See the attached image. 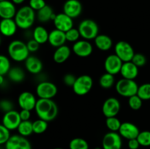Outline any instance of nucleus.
Returning a JSON list of instances; mask_svg holds the SVG:
<instances>
[{"instance_id":"79ce46f5","label":"nucleus","mask_w":150,"mask_h":149,"mask_svg":"<svg viewBox=\"0 0 150 149\" xmlns=\"http://www.w3.org/2000/svg\"><path fill=\"white\" fill-rule=\"evenodd\" d=\"M45 5L46 2L45 0H29V6L35 12H38Z\"/></svg>"},{"instance_id":"39448f33","label":"nucleus","mask_w":150,"mask_h":149,"mask_svg":"<svg viewBox=\"0 0 150 149\" xmlns=\"http://www.w3.org/2000/svg\"><path fill=\"white\" fill-rule=\"evenodd\" d=\"M139 86L135 80L122 78L117 82L115 89L119 95L123 97L129 98L137 94Z\"/></svg>"},{"instance_id":"2eb2a0df","label":"nucleus","mask_w":150,"mask_h":149,"mask_svg":"<svg viewBox=\"0 0 150 149\" xmlns=\"http://www.w3.org/2000/svg\"><path fill=\"white\" fill-rule=\"evenodd\" d=\"M83 11V6L79 0H67L63 4V13L71 18H79Z\"/></svg>"},{"instance_id":"f704fd0d","label":"nucleus","mask_w":150,"mask_h":149,"mask_svg":"<svg viewBox=\"0 0 150 149\" xmlns=\"http://www.w3.org/2000/svg\"><path fill=\"white\" fill-rule=\"evenodd\" d=\"M137 95L143 101L150 100V83H146L139 86Z\"/></svg>"},{"instance_id":"b1692460","label":"nucleus","mask_w":150,"mask_h":149,"mask_svg":"<svg viewBox=\"0 0 150 149\" xmlns=\"http://www.w3.org/2000/svg\"><path fill=\"white\" fill-rule=\"evenodd\" d=\"M71 53L72 49H70V47L66 45H62L56 48L53 55V59L57 64H63L70 58Z\"/></svg>"},{"instance_id":"c03bdc74","label":"nucleus","mask_w":150,"mask_h":149,"mask_svg":"<svg viewBox=\"0 0 150 149\" xmlns=\"http://www.w3.org/2000/svg\"><path fill=\"white\" fill-rule=\"evenodd\" d=\"M26 45H27L28 50H29V52L35 53L39 50L40 45L32 38V39H30L26 42Z\"/></svg>"},{"instance_id":"7ed1b4c3","label":"nucleus","mask_w":150,"mask_h":149,"mask_svg":"<svg viewBox=\"0 0 150 149\" xmlns=\"http://www.w3.org/2000/svg\"><path fill=\"white\" fill-rule=\"evenodd\" d=\"M7 53L9 58L16 62L25 61L30 56L26 43L20 39H14L9 43Z\"/></svg>"},{"instance_id":"864d4df0","label":"nucleus","mask_w":150,"mask_h":149,"mask_svg":"<svg viewBox=\"0 0 150 149\" xmlns=\"http://www.w3.org/2000/svg\"><path fill=\"white\" fill-rule=\"evenodd\" d=\"M96 149H98V148H96Z\"/></svg>"},{"instance_id":"cd10ccee","label":"nucleus","mask_w":150,"mask_h":149,"mask_svg":"<svg viewBox=\"0 0 150 149\" xmlns=\"http://www.w3.org/2000/svg\"><path fill=\"white\" fill-rule=\"evenodd\" d=\"M7 76L10 81L18 83L23 81L25 78V72L22 68L19 67H11L7 73Z\"/></svg>"},{"instance_id":"ddd939ff","label":"nucleus","mask_w":150,"mask_h":149,"mask_svg":"<svg viewBox=\"0 0 150 149\" xmlns=\"http://www.w3.org/2000/svg\"><path fill=\"white\" fill-rule=\"evenodd\" d=\"M4 146L5 149H32L29 140L18 134L10 136Z\"/></svg>"},{"instance_id":"423d86ee","label":"nucleus","mask_w":150,"mask_h":149,"mask_svg":"<svg viewBox=\"0 0 150 149\" xmlns=\"http://www.w3.org/2000/svg\"><path fill=\"white\" fill-rule=\"evenodd\" d=\"M93 84V79L90 75L81 74L77 77L72 89L73 92L78 96H84L92 90Z\"/></svg>"},{"instance_id":"a211bd4d","label":"nucleus","mask_w":150,"mask_h":149,"mask_svg":"<svg viewBox=\"0 0 150 149\" xmlns=\"http://www.w3.org/2000/svg\"><path fill=\"white\" fill-rule=\"evenodd\" d=\"M118 132L122 138L129 140L131 139L137 138L138 135L140 133V130L136 124L126 121V122L122 123Z\"/></svg>"},{"instance_id":"4be33fe9","label":"nucleus","mask_w":150,"mask_h":149,"mask_svg":"<svg viewBox=\"0 0 150 149\" xmlns=\"http://www.w3.org/2000/svg\"><path fill=\"white\" fill-rule=\"evenodd\" d=\"M139 67L135 65L132 61H127L123 63L120 74L122 78L135 80L139 75Z\"/></svg>"},{"instance_id":"8fccbe9b","label":"nucleus","mask_w":150,"mask_h":149,"mask_svg":"<svg viewBox=\"0 0 150 149\" xmlns=\"http://www.w3.org/2000/svg\"><path fill=\"white\" fill-rule=\"evenodd\" d=\"M1 43V34H0V45Z\"/></svg>"},{"instance_id":"f8f14e48","label":"nucleus","mask_w":150,"mask_h":149,"mask_svg":"<svg viewBox=\"0 0 150 149\" xmlns=\"http://www.w3.org/2000/svg\"><path fill=\"white\" fill-rule=\"evenodd\" d=\"M21 121L20 113L16 110H13L4 113L1 118V124L10 131L17 130Z\"/></svg>"},{"instance_id":"09e8293b","label":"nucleus","mask_w":150,"mask_h":149,"mask_svg":"<svg viewBox=\"0 0 150 149\" xmlns=\"http://www.w3.org/2000/svg\"><path fill=\"white\" fill-rule=\"evenodd\" d=\"M4 81H5V80H4V76L0 75V86H1L4 84Z\"/></svg>"},{"instance_id":"6ab92c4d","label":"nucleus","mask_w":150,"mask_h":149,"mask_svg":"<svg viewBox=\"0 0 150 149\" xmlns=\"http://www.w3.org/2000/svg\"><path fill=\"white\" fill-rule=\"evenodd\" d=\"M18 27L14 18L1 19L0 20V34L5 37H11L17 32Z\"/></svg>"},{"instance_id":"c9c22d12","label":"nucleus","mask_w":150,"mask_h":149,"mask_svg":"<svg viewBox=\"0 0 150 149\" xmlns=\"http://www.w3.org/2000/svg\"><path fill=\"white\" fill-rule=\"evenodd\" d=\"M143 100L137 94L128 98V105L133 110H139L142 108Z\"/></svg>"},{"instance_id":"412c9836","label":"nucleus","mask_w":150,"mask_h":149,"mask_svg":"<svg viewBox=\"0 0 150 149\" xmlns=\"http://www.w3.org/2000/svg\"><path fill=\"white\" fill-rule=\"evenodd\" d=\"M25 69L32 74H38L43 68L42 61L35 56H29L24 61Z\"/></svg>"},{"instance_id":"a19ab883","label":"nucleus","mask_w":150,"mask_h":149,"mask_svg":"<svg viewBox=\"0 0 150 149\" xmlns=\"http://www.w3.org/2000/svg\"><path fill=\"white\" fill-rule=\"evenodd\" d=\"M14 110V105L9 99H2L0 100V111H2L4 113Z\"/></svg>"},{"instance_id":"1a4fd4ad","label":"nucleus","mask_w":150,"mask_h":149,"mask_svg":"<svg viewBox=\"0 0 150 149\" xmlns=\"http://www.w3.org/2000/svg\"><path fill=\"white\" fill-rule=\"evenodd\" d=\"M122 137L119 132L108 131L103 136L102 140L103 149H122Z\"/></svg>"},{"instance_id":"5701e85b","label":"nucleus","mask_w":150,"mask_h":149,"mask_svg":"<svg viewBox=\"0 0 150 149\" xmlns=\"http://www.w3.org/2000/svg\"><path fill=\"white\" fill-rule=\"evenodd\" d=\"M67 39H66L65 32H62L57 29L49 32L48 42L54 48H57L62 45H65Z\"/></svg>"},{"instance_id":"f3484780","label":"nucleus","mask_w":150,"mask_h":149,"mask_svg":"<svg viewBox=\"0 0 150 149\" xmlns=\"http://www.w3.org/2000/svg\"><path fill=\"white\" fill-rule=\"evenodd\" d=\"M53 22L55 29L62 32H66L73 28V19L64 13L56 14Z\"/></svg>"},{"instance_id":"ea45409f","label":"nucleus","mask_w":150,"mask_h":149,"mask_svg":"<svg viewBox=\"0 0 150 149\" xmlns=\"http://www.w3.org/2000/svg\"><path fill=\"white\" fill-rule=\"evenodd\" d=\"M131 61L138 67H142L146 64V58L144 54L138 53H135Z\"/></svg>"},{"instance_id":"49530a36","label":"nucleus","mask_w":150,"mask_h":149,"mask_svg":"<svg viewBox=\"0 0 150 149\" xmlns=\"http://www.w3.org/2000/svg\"><path fill=\"white\" fill-rule=\"evenodd\" d=\"M127 145H128V148L130 149H139V148L141 146L136 138L129 140L128 143H127Z\"/></svg>"},{"instance_id":"de8ad7c7","label":"nucleus","mask_w":150,"mask_h":149,"mask_svg":"<svg viewBox=\"0 0 150 149\" xmlns=\"http://www.w3.org/2000/svg\"><path fill=\"white\" fill-rule=\"evenodd\" d=\"M11 1L12 2L14 3L16 5H20V4H23L26 0H11Z\"/></svg>"},{"instance_id":"0eeeda50","label":"nucleus","mask_w":150,"mask_h":149,"mask_svg":"<svg viewBox=\"0 0 150 149\" xmlns=\"http://www.w3.org/2000/svg\"><path fill=\"white\" fill-rule=\"evenodd\" d=\"M114 53L123 61H131L133 56L135 55L134 48L129 42L126 41H119L114 45Z\"/></svg>"},{"instance_id":"20e7f679","label":"nucleus","mask_w":150,"mask_h":149,"mask_svg":"<svg viewBox=\"0 0 150 149\" xmlns=\"http://www.w3.org/2000/svg\"><path fill=\"white\" fill-rule=\"evenodd\" d=\"M80 32L81 37L86 40H92L99 34V26L92 19H84L82 20L78 27Z\"/></svg>"},{"instance_id":"37998d69","label":"nucleus","mask_w":150,"mask_h":149,"mask_svg":"<svg viewBox=\"0 0 150 149\" xmlns=\"http://www.w3.org/2000/svg\"><path fill=\"white\" fill-rule=\"evenodd\" d=\"M77 77L71 73H67L63 77V83L68 87H73Z\"/></svg>"},{"instance_id":"4468645a","label":"nucleus","mask_w":150,"mask_h":149,"mask_svg":"<svg viewBox=\"0 0 150 149\" xmlns=\"http://www.w3.org/2000/svg\"><path fill=\"white\" fill-rule=\"evenodd\" d=\"M123 63L124 62L115 53L108 55L104 61V68L105 72H108L113 75L119 74L122 67Z\"/></svg>"},{"instance_id":"a878e982","label":"nucleus","mask_w":150,"mask_h":149,"mask_svg":"<svg viewBox=\"0 0 150 149\" xmlns=\"http://www.w3.org/2000/svg\"><path fill=\"white\" fill-rule=\"evenodd\" d=\"M95 45L101 51H108L113 47L112 39L106 34H98L94 39Z\"/></svg>"},{"instance_id":"4c0bfd02","label":"nucleus","mask_w":150,"mask_h":149,"mask_svg":"<svg viewBox=\"0 0 150 149\" xmlns=\"http://www.w3.org/2000/svg\"><path fill=\"white\" fill-rule=\"evenodd\" d=\"M65 36L67 42H76L78 40H79L81 37L80 32H79V29H76V28H72L71 29L68 30L67 32H65Z\"/></svg>"},{"instance_id":"c85d7f7f","label":"nucleus","mask_w":150,"mask_h":149,"mask_svg":"<svg viewBox=\"0 0 150 149\" xmlns=\"http://www.w3.org/2000/svg\"><path fill=\"white\" fill-rule=\"evenodd\" d=\"M17 131L18 134L23 136V137H27L30 136L31 134H33V126H32V122L29 120V121H22L21 124H19L18 127L17 129Z\"/></svg>"},{"instance_id":"473e14b6","label":"nucleus","mask_w":150,"mask_h":149,"mask_svg":"<svg viewBox=\"0 0 150 149\" xmlns=\"http://www.w3.org/2000/svg\"><path fill=\"white\" fill-rule=\"evenodd\" d=\"M48 122L44 121V120L38 118L32 122L33 126V131L36 134H41L45 132L47 130L48 127Z\"/></svg>"},{"instance_id":"3c124183","label":"nucleus","mask_w":150,"mask_h":149,"mask_svg":"<svg viewBox=\"0 0 150 149\" xmlns=\"http://www.w3.org/2000/svg\"><path fill=\"white\" fill-rule=\"evenodd\" d=\"M54 149H62V148H54Z\"/></svg>"},{"instance_id":"dca6fc26","label":"nucleus","mask_w":150,"mask_h":149,"mask_svg":"<svg viewBox=\"0 0 150 149\" xmlns=\"http://www.w3.org/2000/svg\"><path fill=\"white\" fill-rule=\"evenodd\" d=\"M38 99L36 96L30 91H23L18 97V104L21 110H33L36 106Z\"/></svg>"},{"instance_id":"9b49d317","label":"nucleus","mask_w":150,"mask_h":149,"mask_svg":"<svg viewBox=\"0 0 150 149\" xmlns=\"http://www.w3.org/2000/svg\"><path fill=\"white\" fill-rule=\"evenodd\" d=\"M72 52L81 58H86L92 55L93 52V46L89 40L83 39H79L73 43Z\"/></svg>"},{"instance_id":"bb28decb","label":"nucleus","mask_w":150,"mask_h":149,"mask_svg":"<svg viewBox=\"0 0 150 149\" xmlns=\"http://www.w3.org/2000/svg\"><path fill=\"white\" fill-rule=\"evenodd\" d=\"M49 32L42 26H38L34 29L32 32V38L40 45L46 43L48 41Z\"/></svg>"},{"instance_id":"a18cd8bd","label":"nucleus","mask_w":150,"mask_h":149,"mask_svg":"<svg viewBox=\"0 0 150 149\" xmlns=\"http://www.w3.org/2000/svg\"><path fill=\"white\" fill-rule=\"evenodd\" d=\"M21 121H29L31 118V111L27 110H21L19 112Z\"/></svg>"},{"instance_id":"aec40b11","label":"nucleus","mask_w":150,"mask_h":149,"mask_svg":"<svg viewBox=\"0 0 150 149\" xmlns=\"http://www.w3.org/2000/svg\"><path fill=\"white\" fill-rule=\"evenodd\" d=\"M17 12L16 4L11 0L0 1V18L10 19L14 18Z\"/></svg>"},{"instance_id":"c756f323","label":"nucleus","mask_w":150,"mask_h":149,"mask_svg":"<svg viewBox=\"0 0 150 149\" xmlns=\"http://www.w3.org/2000/svg\"><path fill=\"white\" fill-rule=\"evenodd\" d=\"M99 84L101 88L104 89H108L112 88L115 84V78L114 75L105 72L100 76L99 79Z\"/></svg>"},{"instance_id":"2f4dec72","label":"nucleus","mask_w":150,"mask_h":149,"mask_svg":"<svg viewBox=\"0 0 150 149\" xmlns=\"http://www.w3.org/2000/svg\"><path fill=\"white\" fill-rule=\"evenodd\" d=\"M89 143L86 140L81 137H76L70 140L69 143L70 149H89Z\"/></svg>"},{"instance_id":"f257e3e1","label":"nucleus","mask_w":150,"mask_h":149,"mask_svg":"<svg viewBox=\"0 0 150 149\" xmlns=\"http://www.w3.org/2000/svg\"><path fill=\"white\" fill-rule=\"evenodd\" d=\"M35 110L38 118L47 122L54 121L59 113L58 105L51 99H38Z\"/></svg>"},{"instance_id":"e433bc0d","label":"nucleus","mask_w":150,"mask_h":149,"mask_svg":"<svg viewBox=\"0 0 150 149\" xmlns=\"http://www.w3.org/2000/svg\"><path fill=\"white\" fill-rule=\"evenodd\" d=\"M136 139L141 146L149 147L150 146V131L145 130V131H140Z\"/></svg>"},{"instance_id":"603ef678","label":"nucleus","mask_w":150,"mask_h":149,"mask_svg":"<svg viewBox=\"0 0 150 149\" xmlns=\"http://www.w3.org/2000/svg\"><path fill=\"white\" fill-rule=\"evenodd\" d=\"M0 1H3V0H0Z\"/></svg>"},{"instance_id":"393cba45","label":"nucleus","mask_w":150,"mask_h":149,"mask_svg":"<svg viewBox=\"0 0 150 149\" xmlns=\"http://www.w3.org/2000/svg\"><path fill=\"white\" fill-rule=\"evenodd\" d=\"M56 14L54 13V10L51 6L46 5L40 10H38L36 13V18L39 22L42 23H45L49 22L50 20H53L55 18Z\"/></svg>"},{"instance_id":"9d476101","label":"nucleus","mask_w":150,"mask_h":149,"mask_svg":"<svg viewBox=\"0 0 150 149\" xmlns=\"http://www.w3.org/2000/svg\"><path fill=\"white\" fill-rule=\"evenodd\" d=\"M121 109V104L116 97H108L104 101L102 106L103 114L105 118L117 116Z\"/></svg>"},{"instance_id":"6e6552de","label":"nucleus","mask_w":150,"mask_h":149,"mask_svg":"<svg viewBox=\"0 0 150 149\" xmlns=\"http://www.w3.org/2000/svg\"><path fill=\"white\" fill-rule=\"evenodd\" d=\"M58 93L57 86L50 81H42L38 84L36 87V93L39 99H51Z\"/></svg>"},{"instance_id":"72a5a7b5","label":"nucleus","mask_w":150,"mask_h":149,"mask_svg":"<svg viewBox=\"0 0 150 149\" xmlns=\"http://www.w3.org/2000/svg\"><path fill=\"white\" fill-rule=\"evenodd\" d=\"M11 68V63L9 57L0 54V75H6Z\"/></svg>"},{"instance_id":"58836bf2","label":"nucleus","mask_w":150,"mask_h":149,"mask_svg":"<svg viewBox=\"0 0 150 149\" xmlns=\"http://www.w3.org/2000/svg\"><path fill=\"white\" fill-rule=\"evenodd\" d=\"M10 131L7 129L2 124H0V145H5L10 139Z\"/></svg>"},{"instance_id":"f03ea898","label":"nucleus","mask_w":150,"mask_h":149,"mask_svg":"<svg viewBox=\"0 0 150 149\" xmlns=\"http://www.w3.org/2000/svg\"><path fill=\"white\" fill-rule=\"evenodd\" d=\"M36 13L29 5H25L17 10L14 20L18 29L28 30L35 23L36 20Z\"/></svg>"},{"instance_id":"7c9ffc66","label":"nucleus","mask_w":150,"mask_h":149,"mask_svg":"<svg viewBox=\"0 0 150 149\" xmlns=\"http://www.w3.org/2000/svg\"><path fill=\"white\" fill-rule=\"evenodd\" d=\"M105 125L110 131L118 132L122 125V122L117 116L108 117L105 120Z\"/></svg>"}]
</instances>
